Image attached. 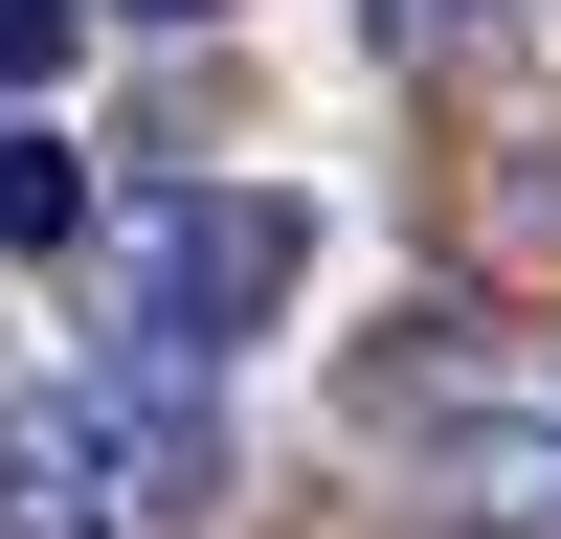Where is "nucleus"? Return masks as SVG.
<instances>
[{
    "label": "nucleus",
    "mask_w": 561,
    "mask_h": 539,
    "mask_svg": "<svg viewBox=\"0 0 561 539\" xmlns=\"http://www.w3.org/2000/svg\"><path fill=\"white\" fill-rule=\"evenodd\" d=\"M293 270H314V203H270V180L135 203V248H113V293H135V359H225V337H270V314H293Z\"/></svg>",
    "instance_id": "nucleus-1"
},
{
    "label": "nucleus",
    "mask_w": 561,
    "mask_h": 539,
    "mask_svg": "<svg viewBox=\"0 0 561 539\" xmlns=\"http://www.w3.org/2000/svg\"><path fill=\"white\" fill-rule=\"evenodd\" d=\"M113 404H0V539H113Z\"/></svg>",
    "instance_id": "nucleus-2"
},
{
    "label": "nucleus",
    "mask_w": 561,
    "mask_h": 539,
    "mask_svg": "<svg viewBox=\"0 0 561 539\" xmlns=\"http://www.w3.org/2000/svg\"><path fill=\"white\" fill-rule=\"evenodd\" d=\"M427 494L472 539H561V427H494V404H472V427H427Z\"/></svg>",
    "instance_id": "nucleus-3"
},
{
    "label": "nucleus",
    "mask_w": 561,
    "mask_h": 539,
    "mask_svg": "<svg viewBox=\"0 0 561 539\" xmlns=\"http://www.w3.org/2000/svg\"><path fill=\"white\" fill-rule=\"evenodd\" d=\"M0 248H90V158L68 135H0Z\"/></svg>",
    "instance_id": "nucleus-4"
},
{
    "label": "nucleus",
    "mask_w": 561,
    "mask_h": 539,
    "mask_svg": "<svg viewBox=\"0 0 561 539\" xmlns=\"http://www.w3.org/2000/svg\"><path fill=\"white\" fill-rule=\"evenodd\" d=\"M68 23H90V0H0V113H45V68H68Z\"/></svg>",
    "instance_id": "nucleus-5"
},
{
    "label": "nucleus",
    "mask_w": 561,
    "mask_h": 539,
    "mask_svg": "<svg viewBox=\"0 0 561 539\" xmlns=\"http://www.w3.org/2000/svg\"><path fill=\"white\" fill-rule=\"evenodd\" d=\"M382 23H404V45H449V23H472V0H382Z\"/></svg>",
    "instance_id": "nucleus-6"
},
{
    "label": "nucleus",
    "mask_w": 561,
    "mask_h": 539,
    "mask_svg": "<svg viewBox=\"0 0 561 539\" xmlns=\"http://www.w3.org/2000/svg\"><path fill=\"white\" fill-rule=\"evenodd\" d=\"M135 23H225V0H135Z\"/></svg>",
    "instance_id": "nucleus-7"
}]
</instances>
